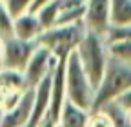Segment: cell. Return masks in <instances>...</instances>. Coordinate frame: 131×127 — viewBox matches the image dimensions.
Listing matches in <instances>:
<instances>
[{
	"mask_svg": "<svg viewBox=\"0 0 131 127\" xmlns=\"http://www.w3.org/2000/svg\"><path fill=\"white\" fill-rule=\"evenodd\" d=\"M127 89H131V64H124L109 56L104 78L96 87V96L91 113L102 111L106 105L113 104L118 96H122Z\"/></svg>",
	"mask_w": 131,
	"mask_h": 127,
	"instance_id": "1",
	"label": "cell"
},
{
	"mask_svg": "<svg viewBox=\"0 0 131 127\" xmlns=\"http://www.w3.org/2000/svg\"><path fill=\"white\" fill-rule=\"evenodd\" d=\"M77 55L82 64V69L86 71L88 78L96 89L98 84L102 82L104 73L109 64V49H107L106 38L88 31L84 38H82L80 45L77 47Z\"/></svg>",
	"mask_w": 131,
	"mask_h": 127,
	"instance_id": "2",
	"label": "cell"
},
{
	"mask_svg": "<svg viewBox=\"0 0 131 127\" xmlns=\"http://www.w3.org/2000/svg\"><path fill=\"white\" fill-rule=\"evenodd\" d=\"M66 91H68V102L75 104L80 109L93 111L96 89L88 78L86 71L82 69V64L78 60L77 51L69 55L66 64Z\"/></svg>",
	"mask_w": 131,
	"mask_h": 127,
	"instance_id": "3",
	"label": "cell"
},
{
	"mask_svg": "<svg viewBox=\"0 0 131 127\" xmlns=\"http://www.w3.org/2000/svg\"><path fill=\"white\" fill-rule=\"evenodd\" d=\"M88 29L84 22L71 24V26H57L51 29H46L37 42L47 47L57 60H68L69 55L77 51V47L80 45Z\"/></svg>",
	"mask_w": 131,
	"mask_h": 127,
	"instance_id": "4",
	"label": "cell"
},
{
	"mask_svg": "<svg viewBox=\"0 0 131 127\" xmlns=\"http://www.w3.org/2000/svg\"><path fill=\"white\" fill-rule=\"evenodd\" d=\"M38 42H26L16 36L2 38V51H4V69L24 73L27 64L37 51Z\"/></svg>",
	"mask_w": 131,
	"mask_h": 127,
	"instance_id": "5",
	"label": "cell"
},
{
	"mask_svg": "<svg viewBox=\"0 0 131 127\" xmlns=\"http://www.w3.org/2000/svg\"><path fill=\"white\" fill-rule=\"evenodd\" d=\"M57 66H58V60L55 58V55L49 51L47 47L38 44L37 51L33 53L27 67L24 71V78H26L27 89H37V85L44 80L46 76L51 74Z\"/></svg>",
	"mask_w": 131,
	"mask_h": 127,
	"instance_id": "6",
	"label": "cell"
},
{
	"mask_svg": "<svg viewBox=\"0 0 131 127\" xmlns=\"http://www.w3.org/2000/svg\"><path fill=\"white\" fill-rule=\"evenodd\" d=\"M84 26L88 31L106 38L111 27V0H86Z\"/></svg>",
	"mask_w": 131,
	"mask_h": 127,
	"instance_id": "7",
	"label": "cell"
},
{
	"mask_svg": "<svg viewBox=\"0 0 131 127\" xmlns=\"http://www.w3.org/2000/svg\"><path fill=\"white\" fill-rule=\"evenodd\" d=\"M33 104H35V89H27L22 94L18 104L6 113H2L0 127H27L33 113Z\"/></svg>",
	"mask_w": 131,
	"mask_h": 127,
	"instance_id": "8",
	"label": "cell"
},
{
	"mask_svg": "<svg viewBox=\"0 0 131 127\" xmlns=\"http://www.w3.org/2000/svg\"><path fill=\"white\" fill-rule=\"evenodd\" d=\"M66 64L68 60H58L55 67L53 80H51V105H49V116L58 122L60 113L68 102V91H66Z\"/></svg>",
	"mask_w": 131,
	"mask_h": 127,
	"instance_id": "9",
	"label": "cell"
},
{
	"mask_svg": "<svg viewBox=\"0 0 131 127\" xmlns=\"http://www.w3.org/2000/svg\"><path fill=\"white\" fill-rule=\"evenodd\" d=\"M44 31L46 29L35 13H26V15L13 20V36L20 38V40L37 42L42 36Z\"/></svg>",
	"mask_w": 131,
	"mask_h": 127,
	"instance_id": "10",
	"label": "cell"
},
{
	"mask_svg": "<svg viewBox=\"0 0 131 127\" xmlns=\"http://www.w3.org/2000/svg\"><path fill=\"white\" fill-rule=\"evenodd\" d=\"M86 0H58V17L57 26H71L84 22Z\"/></svg>",
	"mask_w": 131,
	"mask_h": 127,
	"instance_id": "11",
	"label": "cell"
},
{
	"mask_svg": "<svg viewBox=\"0 0 131 127\" xmlns=\"http://www.w3.org/2000/svg\"><path fill=\"white\" fill-rule=\"evenodd\" d=\"M91 113L86 109H80L71 102H66L60 118H58V127H89Z\"/></svg>",
	"mask_w": 131,
	"mask_h": 127,
	"instance_id": "12",
	"label": "cell"
},
{
	"mask_svg": "<svg viewBox=\"0 0 131 127\" xmlns=\"http://www.w3.org/2000/svg\"><path fill=\"white\" fill-rule=\"evenodd\" d=\"M111 26H131V0H111Z\"/></svg>",
	"mask_w": 131,
	"mask_h": 127,
	"instance_id": "13",
	"label": "cell"
},
{
	"mask_svg": "<svg viewBox=\"0 0 131 127\" xmlns=\"http://www.w3.org/2000/svg\"><path fill=\"white\" fill-rule=\"evenodd\" d=\"M0 89H4V91H15V93L27 91L24 73L2 69V71H0Z\"/></svg>",
	"mask_w": 131,
	"mask_h": 127,
	"instance_id": "14",
	"label": "cell"
},
{
	"mask_svg": "<svg viewBox=\"0 0 131 127\" xmlns=\"http://www.w3.org/2000/svg\"><path fill=\"white\" fill-rule=\"evenodd\" d=\"M109 56L115 60H120L124 64H131V40H118L107 44Z\"/></svg>",
	"mask_w": 131,
	"mask_h": 127,
	"instance_id": "15",
	"label": "cell"
},
{
	"mask_svg": "<svg viewBox=\"0 0 131 127\" xmlns=\"http://www.w3.org/2000/svg\"><path fill=\"white\" fill-rule=\"evenodd\" d=\"M6 2V7L11 15V18H18L26 13H31V7H33V2L35 0H4Z\"/></svg>",
	"mask_w": 131,
	"mask_h": 127,
	"instance_id": "16",
	"label": "cell"
},
{
	"mask_svg": "<svg viewBox=\"0 0 131 127\" xmlns=\"http://www.w3.org/2000/svg\"><path fill=\"white\" fill-rule=\"evenodd\" d=\"M0 36L2 38L13 36V18L6 7L4 0H0Z\"/></svg>",
	"mask_w": 131,
	"mask_h": 127,
	"instance_id": "17",
	"label": "cell"
},
{
	"mask_svg": "<svg viewBox=\"0 0 131 127\" xmlns=\"http://www.w3.org/2000/svg\"><path fill=\"white\" fill-rule=\"evenodd\" d=\"M118 40H131V26H122V27H115L111 26L107 35H106V42H118Z\"/></svg>",
	"mask_w": 131,
	"mask_h": 127,
	"instance_id": "18",
	"label": "cell"
},
{
	"mask_svg": "<svg viewBox=\"0 0 131 127\" xmlns=\"http://www.w3.org/2000/svg\"><path fill=\"white\" fill-rule=\"evenodd\" d=\"M89 127H113V122L106 111H96V113H91Z\"/></svg>",
	"mask_w": 131,
	"mask_h": 127,
	"instance_id": "19",
	"label": "cell"
},
{
	"mask_svg": "<svg viewBox=\"0 0 131 127\" xmlns=\"http://www.w3.org/2000/svg\"><path fill=\"white\" fill-rule=\"evenodd\" d=\"M113 104L117 107H120L122 111H126V113H131V89H127L122 96H118Z\"/></svg>",
	"mask_w": 131,
	"mask_h": 127,
	"instance_id": "20",
	"label": "cell"
},
{
	"mask_svg": "<svg viewBox=\"0 0 131 127\" xmlns=\"http://www.w3.org/2000/svg\"><path fill=\"white\" fill-rule=\"evenodd\" d=\"M51 2H55V0H35V2H33V7H31V13H38L42 7H46Z\"/></svg>",
	"mask_w": 131,
	"mask_h": 127,
	"instance_id": "21",
	"label": "cell"
},
{
	"mask_svg": "<svg viewBox=\"0 0 131 127\" xmlns=\"http://www.w3.org/2000/svg\"><path fill=\"white\" fill-rule=\"evenodd\" d=\"M40 127H58V122H55L51 116L47 115V116H46V120L40 123Z\"/></svg>",
	"mask_w": 131,
	"mask_h": 127,
	"instance_id": "22",
	"label": "cell"
},
{
	"mask_svg": "<svg viewBox=\"0 0 131 127\" xmlns=\"http://www.w3.org/2000/svg\"><path fill=\"white\" fill-rule=\"evenodd\" d=\"M4 69V51H2V36H0V71Z\"/></svg>",
	"mask_w": 131,
	"mask_h": 127,
	"instance_id": "23",
	"label": "cell"
}]
</instances>
